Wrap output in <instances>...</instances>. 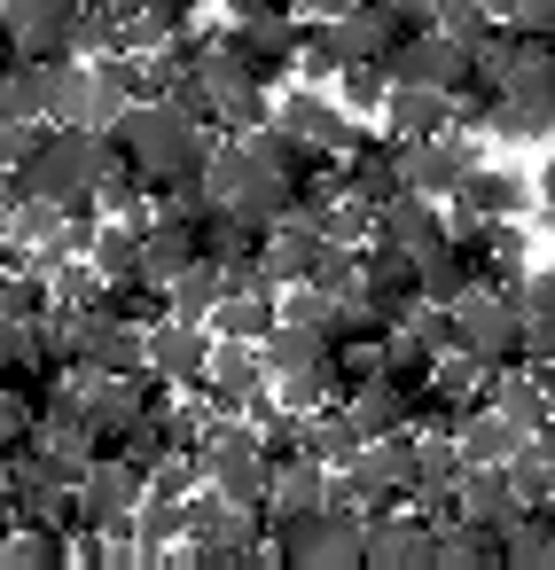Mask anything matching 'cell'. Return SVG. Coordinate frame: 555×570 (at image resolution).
<instances>
[{"mask_svg": "<svg viewBox=\"0 0 555 570\" xmlns=\"http://www.w3.org/2000/svg\"><path fill=\"white\" fill-rule=\"evenodd\" d=\"M110 149L149 180V196L157 188H181V180H196V165H204V149H212V134L181 110V102H126V118L110 126Z\"/></svg>", "mask_w": 555, "mask_h": 570, "instance_id": "1", "label": "cell"}, {"mask_svg": "<svg viewBox=\"0 0 555 570\" xmlns=\"http://www.w3.org/2000/svg\"><path fill=\"white\" fill-rule=\"evenodd\" d=\"M110 157H118L110 134L40 118V141H32V157L17 165V188H25V196H48V204H64V212H103V204H95V180H103Z\"/></svg>", "mask_w": 555, "mask_h": 570, "instance_id": "2", "label": "cell"}, {"mask_svg": "<svg viewBox=\"0 0 555 570\" xmlns=\"http://www.w3.org/2000/svg\"><path fill=\"white\" fill-rule=\"evenodd\" d=\"M454 344L477 352V360H493V367L532 360V344H524V313H516V297H508L500 282H477V289L454 297Z\"/></svg>", "mask_w": 555, "mask_h": 570, "instance_id": "3", "label": "cell"}, {"mask_svg": "<svg viewBox=\"0 0 555 570\" xmlns=\"http://www.w3.org/2000/svg\"><path fill=\"white\" fill-rule=\"evenodd\" d=\"M360 562L368 570H438V523L422 508H383V515H368Z\"/></svg>", "mask_w": 555, "mask_h": 570, "instance_id": "4", "label": "cell"}, {"mask_svg": "<svg viewBox=\"0 0 555 570\" xmlns=\"http://www.w3.org/2000/svg\"><path fill=\"white\" fill-rule=\"evenodd\" d=\"M399 165H407V188L415 196H454L469 173H477V141H469V126H446V134H430V141H399Z\"/></svg>", "mask_w": 555, "mask_h": 570, "instance_id": "5", "label": "cell"}, {"mask_svg": "<svg viewBox=\"0 0 555 570\" xmlns=\"http://www.w3.org/2000/svg\"><path fill=\"white\" fill-rule=\"evenodd\" d=\"M204 360H212V328H204V321H181V313H157V321H149L142 367H149L165 391H196Z\"/></svg>", "mask_w": 555, "mask_h": 570, "instance_id": "6", "label": "cell"}, {"mask_svg": "<svg viewBox=\"0 0 555 570\" xmlns=\"http://www.w3.org/2000/svg\"><path fill=\"white\" fill-rule=\"evenodd\" d=\"M134 508H142V469L126 453H95L87 476H79V523L95 531H134Z\"/></svg>", "mask_w": 555, "mask_h": 570, "instance_id": "7", "label": "cell"}, {"mask_svg": "<svg viewBox=\"0 0 555 570\" xmlns=\"http://www.w3.org/2000/svg\"><path fill=\"white\" fill-rule=\"evenodd\" d=\"M446 235H454V219L438 212V196H415V188H399V196L376 212V235H368V243H383V250H399V258H430Z\"/></svg>", "mask_w": 555, "mask_h": 570, "instance_id": "8", "label": "cell"}, {"mask_svg": "<svg viewBox=\"0 0 555 570\" xmlns=\"http://www.w3.org/2000/svg\"><path fill=\"white\" fill-rule=\"evenodd\" d=\"M360 305L383 321V328H399L415 305H422V282H415V258H399V250H383V243H368L360 250Z\"/></svg>", "mask_w": 555, "mask_h": 570, "instance_id": "9", "label": "cell"}, {"mask_svg": "<svg viewBox=\"0 0 555 570\" xmlns=\"http://www.w3.org/2000/svg\"><path fill=\"white\" fill-rule=\"evenodd\" d=\"M259 383H266L259 344H243V336H212V360H204V375H196V399H204L212 414H227V406H243Z\"/></svg>", "mask_w": 555, "mask_h": 570, "instance_id": "10", "label": "cell"}, {"mask_svg": "<svg viewBox=\"0 0 555 570\" xmlns=\"http://www.w3.org/2000/svg\"><path fill=\"white\" fill-rule=\"evenodd\" d=\"M71 17H79V0H0V24H9L17 56H64Z\"/></svg>", "mask_w": 555, "mask_h": 570, "instance_id": "11", "label": "cell"}, {"mask_svg": "<svg viewBox=\"0 0 555 570\" xmlns=\"http://www.w3.org/2000/svg\"><path fill=\"white\" fill-rule=\"evenodd\" d=\"M321 227H305V219H274L266 235H259V266H266V289H282V282H313V266H321Z\"/></svg>", "mask_w": 555, "mask_h": 570, "instance_id": "12", "label": "cell"}, {"mask_svg": "<svg viewBox=\"0 0 555 570\" xmlns=\"http://www.w3.org/2000/svg\"><path fill=\"white\" fill-rule=\"evenodd\" d=\"M274 126H282V134H298V141H305V149H321V157H337V149H344V134H352V126H344V110H337L321 87L282 95V102H274Z\"/></svg>", "mask_w": 555, "mask_h": 570, "instance_id": "13", "label": "cell"}, {"mask_svg": "<svg viewBox=\"0 0 555 570\" xmlns=\"http://www.w3.org/2000/svg\"><path fill=\"white\" fill-rule=\"evenodd\" d=\"M329 476H337V469H321L313 453L266 461V500H259L266 523H274V515H305V508H321V500H329Z\"/></svg>", "mask_w": 555, "mask_h": 570, "instance_id": "14", "label": "cell"}, {"mask_svg": "<svg viewBox=\"0 0 555 570\" xmlns=\"http://www.w3.org/2000/svg\"><path fill=\"white\" fill-rule=\"evenodd\" d=\"M454 126V95L446 87H391L383 95V134L391 141H430Z\"/></svg>", "mask_w": 555, "mask_h": 570, "instance_id": "15", "label": "cell"}, {"mask_svg": "<svg viewBox=\"0 0 555 570\" xmlns=\"http://www.w3.org/2000/svg\"><path fill=\"white\" fill-rule=\"evenodd\" d=\"M454 508H461L469 523L500 531L524 500H516V484H508V469H500V461H469V469H461V484H454Z\"/></svg>", "mask_w": 555, "mask_h": 570, "instance_id": "16", "label": "cell"}, {"mask_svg": "<svg viewBox=\"0 0 555 570\" xmlns=\"http://www.w3.org/2000/svg\"><path fill=\"white\" fill-rule=\"evenodd\" d=\"M524 196H532V188H524L516 173L477 165V173L454 188V219H516V212H524Z\"/></svg>", "mask_w": 555, "mask_h": 570, "instance_id": "17", "label": "cell"}, {"mask_svg": "<svg viewBox=\"0 0 555 570\" xmlns=\"http://www.w3.org/2000/svg\"><path fill=\"white\" fill-rule=\"evenodd\" d=\"M500 562L508 570H547L555 562V515L547 508H516L500 523Z\"/></svg>", "mask_w": 555, "mask_h": 570, "instance_id": "18", "label": "cell"}, {"mask_svg": "<svg viewBox=\"0 0 555 570\" xmlns=\"http://www.w3.org/2000/svg\"><path fill=\"white\" fill-rule=\"evenodd\" d=\"M142 227H149V219H95L87 258H95L103 282H134V274H142Z\"/></svg>", "mask_w": 555, "mask_h": 570, "instance_id": "19", "label": "cell"}, {"mask_svg": "<svg viewBox=\"0 0 555 570\" xmlns=\"http://www.w3.org/2000/svg\"><path fill=\"white\" fill-rule=\"evenodd\" d=\"M454 438H461V461H508V453H516L532 430H524V422H508L500 406H469Z\"/></svg>", "mask_w": 555, "mask_h": 570, "instance_id": "20", "label": "cell"}, {"mask_svg": "<svg viewBox=\"0 0 555 570\" xmlns=\"http://www.w3.org/2000/svg\"><path fill=\"white\" fill-rule=\"evenodd\" d=\"M188 539V500H165V492H142V508H134V554L142 562H157L165 547H181Z\"/></svg>", "mask_w": 555, "mask_h": 570, "instance_id": "21", "label": "cell"}, {"mask_svg": "<svg viewBox=\"0 0 555 570\" xmlns=\"http://www.w3.org/2000/svg\"><path fill=\"white\" fill-rule=\"evenodd\" d=\"M204 328H212V336H243V344H259V336L274 328V289H220V305H212Z\"/></svg>", "mask_w": 555, "mask_h": 570, "instance_id": "22", "label": "cell"}, {"mask_svg": "<svg viewBox=\"0 0 555 570\" xmlns=\"http://www.w3.org/2000/svg\"><path fill=\"white\" fill-rule=\"evenodd\" d=\"M87 79H95V63L87 56H48V118L56 126H87Z\"/></svg>", "mask_w": 555, "mask_h": 570, "instance_id": "23", "label": "cell"}, {"mask_svg": "<svg viewBox=\"0 0 555 570\" xmlns=\"http://www.w3.org/2000/svg\"><path fill=\"white\" fill-rule=\"evenodd\" d=\"M220 289H227V274H220V258H196V266H181V274L165 282V313H181V321H212V305H220Z\"/></svg>", "mask_w": 555, "mask_h": 570, "instance_id": "24", "label": "cell"}, {"mask_svg": "<svg viewBox=\"0 0 555 570\" xmlns=\"http://www.w3.org/2000/svg\"><path fill=\"white\" fill-rule=\"evenodd\" d=\"M430 391H446L454 406H477V399L493 391V360H477V352H461V344H446V352L430 360Z\"/></svg>", "mask_w": 555, "mask_h": 570, "instance_id": "25", "label": "cell"}, {"mask_svg": "<svg viewBox=\"0 0 555 570\" xmlns=\"http://www.w3.org/2000/svg\"><path fill=\"white\" fill-rule=\"evenodd\" d=\"M298 71H305V87H329V79L344 71L337 17H305V24H298Z\"/></svg>", "mask_w": 555, "mask_h": 570, "instance_id": "26", "label": "cell"}, {"mask_svg": "<svg viewBox=\"0 0 555 570\" xmlns=\"http://www.w3.org/2000/svg\"><path fill=\"white\" fill-rule=\"evenodd\" d=\"M337 87H344V110H383V95H391L383 63H344V71H337Z\"/></svg>", "mask_w": 555, "mask_h": 570, "instance_id": "27", "label": "cell"}, {"mask_svg": "<svg viewBox=\"0 0 555 570\" xmlns=\"http://www.w3.org/2000/svg\"><path fill=\"white\" fill-rule=\"evenodd\" d=\"M40 141V118H0V173H17Z\"/></svg>", "mask_w": 555, "mask_h": 570, "instance_id": "28", "label": "cell"}, {"mask_svg": "<svg viewBox=\"0 0 555 570\" xmlns=\"http://www.w3.org/2000/svg\"><path fill=\"white\" fill-rule=\"evenodd\" d=\"M305 17H344V0H298Z\"/></svg>", "mask_w": 555, "mask_h": 570, "instance_id": "29", "label": "cell"}, {"mask_svg": "<svg viewBox=\"0 0 555 570\" xmlns=\"http://www.w3.org/2000/svg\"><path fill=\"white\" fill-rule=\"evenodd\" d=\"M9 266H25V250H17L9 235H0V274H9Z\"/></svg>", "mask_w": 555, "mask_h": 570, "instance_id": "30", "label": "cell"}]
</instances>
